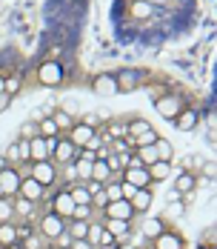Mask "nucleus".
Returning <instances> with one entry per match:
<instances>
[{
    "label": "nucleus",
    "mask_w": 217,
    "mask_h": 249,
    "mask_svg": "<svg viewBox=\"0 0 217 249\" xmlns=\"http://www.w3.org/2000/svg\"><path fill=\"white\" fill-rule=\"evenodd\" d=\"M157 141V132H154V126L143 121V118H134V121H129L126 124V143L129 146H149V143H154Z\"/></svg>",
    "instance_id": "f257e3e1"
},
{
    "label": "nucleus",
    "mask_w": 217,
    "mask_h": 249,
    "mask_svg": "<svg viewBox=\"0 0 217 249\" xmlns=\"http://www.w3.org/2000/svg\"><path fill=\"white\" fill-rule=\"evenodd\" d=\"M29 178L37 180L43 189H54L60 180V169L51 160H37V163H29Z\"/></svg>",
    "instance_id": "f03ea898"
},
{
    "label": "nucleus",
    "mask_w": 217,
    "mask_h": 249,
    "mask_svg": "<svg viewBox=\"0 0 217 249\" xmlns=\"http://www.w3.org/2000/svg\"><path fill=\"white\" fill-rule=\"evenodd\" d=\"M77 155H80V149L74 146L72 141H69V138H60L49 160H51V163H54V166L60 169V166H69V163H74V158H77Z\"/></svg>",
    "instance_id": "7ed1b4c3"
},
{
    "label": "nucleus",
    "mask_w": 217,
    "mask_h": 249,
    "mask_svg": "<svg viewBox=\"0 0 217 249\" xmlns=\"http://www.w3.org/2000/svg\"><path fill=\"white\" fill-rule=\"evenodd\" d=\"M49 212H54V215H57V218H63V221H72L74 200H72V195H69V189H57V192H54Z\"/></svg>",
    "instance_id": "20e7f679"
},
{
    "label": "nucleus",
    "mask_w": 217,
    "mask_h": 249,
    "mask_svg": "<svg viewBox=\"0 0 217 249\" xmlns=\"http://www.w3.org/2000/svg\"><path fill=\"white\" fill-rule=\"evenodd\" d=\"M37 80H40L43 86H57V83L63 80V63H60V60H43V63L37 66Z\"/></svg>",
    "instance_id": "39448f33"
},
{
    "label": "nucleus",
    "mask_w": 217,
    "mask_h": 249,
    "mask_svg": "<svg viewBox=\"0 0 217 249\" xmlns=\"http://www.w3.org/2000/svg\"><path fill=\"white\" fill-rule=\"evenodd\" d=\"M37 232H40L46 241H54L57 235H63V232H66V221H63V218H57L54 212H46V215L40 218V224H37Z\"/></svg>",
    "instance_id": "423d86ee"
},
{
    "label": "nucleus",
    "mask_w": 217,
    "mask_h": 249,
    "mask_svg": "<svg viewBox=\"0 0 217 249\" xmlns=\"http://www.w3.org/2000/svg\"><path fill=\"white\" fill-rule=\"evenodd\" d=\"M154 109L163 115V118H169V121H174L186 106H183V100L177 98V95H163V98H154Z\"/></svg>",
    "instance_id": "0eeeda50"
},
{
    "label": "nucleus",
    "mask_w": 217,
    "mask_h": 249,
    "mask_svg": "<svg viewBox=\"0 0 217 249\" xmlns=\"http://www.w3.org/2000/svg\"><path fill=\"white\" fill-rule=\"evenodd\" d=\"M115 80H117V89L120 92H134L146 80V72H140V69H123V72L115 75Z\"/></svg>",
    "instance_id": "6e6552de"
},
{
    "label": "nucleus",
    "mask_w": 217,
    "mask_h": 249,
    "mask_svg": "<svg viewBox=\"0 0 217 249\" xmlns=\"http://www.w3.org/2000/svg\"><path fill=\"white\" fill-rule=\"evenodd\" d=\"M20 180H23V175L17 172L15 166H6V169L0 172V186H3V195H6V198H15V195H17V189H20Z\"/></svg>",
    "instance_id": "1a4fd4ad"
},
{
    "label": "nucleus",
    "mask_w": 217,
    "mask_h": 249,
    "mask_svg": "<svg viewBox=\"0 0 217 249\" xmlns=\"http://www.w3.org/2000/svg\"><path fill=\"white\" fill-rule=\"evenodd\" d=\"M103 218H115V221H132L134 218V209L129 206V200H112L106 209H103Z\"/></svg>",
    "instance_id": "9d476101"
},
{
    "label": "nucleus",
    "mask_w": 217,
    "mask_h": 249,
    "mask_svg": "<svg viewBox=\"0 0 217 249\" xmlns=\"http://www.w3.org/2000/svg\"><path fill=\"white\" fill-rule=\"evenodd\" d=\"M17 195L26 200H32V203H37V200H43V195H46V189L37 183V180H32L29 175H26L23 180H20V189H17Z\"/></svg>",
    "instance_id": "9b49d317"
},
{
    "label": "nucleus",
    "mask_w": 217,
    "mask_h": 249,
    "mask_svg": "<svg viewBox=\"0 0 217 249\" xmlns=\"http://www.w3.org/2000/svg\"><path fill=\"white\" fill-rule=\"evenodd\" d=\"M92 89H95L97 95H103V98H112V95H117L120 89H117V80H115V75H97L95 80H92Z\"/></svg>",
    "instance_id": "f8f14e48"
},
{
    "label": "nucleus",
    "mask_w": 217,
    "mask_h": 249,
    "mask_svg": "<svg viewBox=\"0 0 217 249\" xmlns=\"http://www.w3.org/2000/svg\"><path fill=\"white\" fill-rule=\"evenodd\" d=\"M197 180H200V178H197L194 172L183 169V172H180L177 178H174V192H177L180 198H183V195H192L194 189H197Z\"/></svg>",
    "instance_id": "ddd939ff"
},
{
    "label": "nucleus",
    "mask_w": 217,
    "mask_h": 249,
    "mask_svg": "<svg viewBox=\"0 0 217 249\" xmlns=\"http://www.w3.org/2000/svg\"><path fill=\"white\" fill-rule=\"evenodd\" d=\"M95 132H97V129L92 124H74L72 132H69V141H72L77 149H83V146L92 141V135H95Z\"/></svg>",
    "instance_id": "4468645a"
},
{
    "label": "nucleus",
    "mask_w": 217,
    "mask_h": 249,
    "mask_svg": "<svg viewBox=\"0 0 217 249\" xmlns=\"http://www.w3.org/2000/svg\"><path fill=\"white\" fill-rule=\"evenodd\" d=\"M12 209H15V218H20V224H32V215H34L37 203L20 198V195H15V198H12Z\"/></svg>",
    "instance_id": "2eb2a0df"
},
{
    "label": "nucleus",
    "mask_w": 217,
    "mask_h": 249,
    "mask_svg": "<svg viewBox=\"0 0 217 249\" xmlns=\"http://www.w3.org/2000/svg\"><path fill=\"white\" fill-rule=\"evenodd\" d=\"M103 229L112 232L117 238V244H126V238L132 235V221H115V218H106L103 221Z\"/></svg>",
    "instance_id": "dca6fc26"
},
{
    "label": "nucleus",
    "mask_w": 217,
    "mask_h": 249,
    "mask_svg": "<svg viewBox=\"0 0 217 249\" xmlns=\"http://www.w3.org/2000/svg\"><path fill=\"white\" fill-rule=\"evenodd\" d=\"M151 249H183V238L177 232H160L154 241H151Z\"/></svg>",
    "instance_id": "f3484780"
},
{
    "label": "nucleus",
    "mask_w": 217,
    "mask_h": 249,
    "mask_svg": "<svg viewBox=\"0 0 217 249\" xmlns=\"http://www.w3.org/2000/svg\"><path fill=\"white\" fill-rule=\"evenodd\" d=\"M197 121H200V112L186 106V109H183V112H180V115L174 118V126H177L180 132H192L194 126H197Z\"/></svg>",
    "instance_id": "a211bd4d"
},
{
    "label": "nucleus",
    "mask_w": 217,
    "mask_h": 249,
    "mask_svg": "<svg viewBox=\"0 0 217 249\" xmlns=\"http://www.w3.org/2000/svg\"><path fill=\"white\" fill-rule=\"evenodd\" d=\"M29 158H32V163H37V160H49V146H46V138H32L29 141Z\"/></svg>",
    "instance_id": "6ab92c4d"
},
{
    "label": "nucleus",
    "mask_w": 217,
    "mask_h": 249,
    "mask_svg": "<svg viewBox=\"0 0 217 249\" xmlns=\"http://www.w3.org/2000/svg\"><path fill=\"white\" fill-rule=\"evenodd\" d=\"M103 143H112V141H120V138H126V124H120V121H112V124H106V129H103Z\"/></svg>",
    "instance_id": "aec40b11"
},
{
    "label": "nucleus",
    "mask_w": 217,
    "mask_h": 249,
    "mask_svg": "<svg viewBox=\"0 0 217 249\" xmlns=\"http://www.w3.org/2000/svg\"><path fill=\"white\" fill-rule=\"evenodd\" d=\"M151 192H149V189H137V192H134V198L129 200V206H132V209H134V215H137V212H146V209H149V206H151Z\"/></svg>",
    "instance_id": "412c9836"
},
{
    "label": "nucleus",
    "mask_w": 217,
    "mask_h": 249,
    "mask_svg": "<svg viewBox=\"0 0 217 249\" xmlns=\"http://www.w3.org/2000/svg\"><path fill=\"white\" fill-rule=\"evenodd\" d=\"M140 232H143L146 241H154L160 232H166V226H163V221H160V218H146V221H143V229H140Z\"/></svg>",
    "instance_id": "4be33fe9"
},
{
    "label": "nucleus",
    "mask_w": 217,
    "mask_h": 249,
    "mask_svg": "<svg viewBox=\"0 0 217 249\" xmlns=\"http://www.w3.org/2000/svg\"><path fill=\"white\" fill-rule=\"evenodd\" d=\"M12 244H17V224L15 221H9V224H0V247H12Z\"/></svg>",
    "instance_id": "5701e85b"
},
{
    "label": "nucleus",
    "mask_w": 217,
    "mask_h": 249,
    "mask_svg": "<svg viewBox=\"0 0 217 249\" xmlns=\"http://www.w3.org/2000/svg\"><path fill=\"white\" fill-rule=\"evenodd\" d=\"M112 178H115V175L109 172L106 160H95V163H92V178H89V180H97V183L106 186V183H112Z\"/></svg>",
    "instance_id": "b1692460"
},
{
    "label": "nucleus",
    "mask_w": 217,
    "mask_h": 249,
    "mask_svg": "<svg viewBox=\"0 0 217 249\" xmlns=\"http://www.w3.org/2000/svg\"><path fill=\"white\" fill-rule=\"evenodd\" d=\"M134 158L140 160V166H151V163H157V149H154V143H149V146H137L134 149Z\"/></svg>",
    "instance_id": "393cba45"
},
{
    "label": "nucleus",
    "mask_w": 217,
    "mask_h": 249,
    "mask_svg": "<svg viewBox=\"0 0 217 249\" xmlns=\"http://www.w3.org/2000/svg\"><path fill=\"white\" fill-rule=\"evenodd\" d=\"M66 232L72 235V241H86L89 221H66Z\"/></svg>",
    "instance_id": "a878e982"
},
{
    "label": "nucleus",
    "mask_w": 217,
    "mask_h": 249,
    "mask_svg": "<svg viewBox=\"0 0 217 249\" xmlns=\"http://www.w3.org/2000/svg\"><path fill=\"white\" fill-rule=\"evenodd\" d=\"M37 135H40V138H54V135H60V129H57V124H54L51 115H46V118L37 124Z\"/></svg>",
    "instance_id": "bb28decb"
},
{
    "label": "nucleus",
    "mask_w": 217,
    "mask_h": 249,
    "mask_svg": "<svg viewBox=\"0 0 217 249\" xmlns=\"http://www.w3.org/2000/svg\"><path fill=\"white\" fill-rule=\"evenodd\" d=\"M51 118H54V124H57V129H60V132H72V126H74V118L69 115V112H63V109H57V112H51Z\"/></svg>",
    "instance_id": "cd10ccee"
},
{
    "label": "nucleus",
    "mask_w": 217,
    "mask_h": 249,
    "mask_svg": "<svg viewBox=\"0 0 217 249\" xmlns=\"http://www.w3.org/2000/svg\"><path fill=\"white\" fill-rule=\"evenodd\" d=\"M169 172H171V163H166V160H157V163H151V166H149L151 180H166Z\"/></svg>",
    "instance_id": "c85d7f7f"
},
{
    "label": "nucleus",
    "mask_w": 217,
    "mask_h": 249,
    "mask_svg": "<svg viewBox=\"0 0 217 249\" xmlns=\"http://www.w3.org/2000/svg\"><path fill=\"white\" fill-rule=\"evenodd\" d=\"M154 149H157V160H166V163H171V158H174V149H171L169 141L157 138V141H154Z\"/></svg>",
    "instance_id": "c756f323"
},
{
    "label": "nucleus",
    "mask_w": 217,
    "mask_h": 249,
    "mask_svg": "<svg viewBox=\"0 0 217 249\" xmlns=\"http://www.w3.org/2000/svg\"><path fill=\"white\" fill-rule=\"evenodd\" d=\"M15 221V209H12V198H0V224Z\"/></svg>",
    "instance_id": "7c9ffc66"
},
{
    "label": "nucleus",
    "mask_w": 217,
    "mask_h": 249,
    "mask_svg": "<svg viewBox=\"0 0 217 249\" xmlns=\"http://www.w3.org/2000/svg\"><path fill=\"white\" fill-rule=\"evenodd\" d=\"M100 235H103V224H92L89 221V232H86V241L92 244V247L97 249V244H100Z\"/></svg>",
    "instance_id": "2f4dec72"
},
{
    "label": "nucleus",
    "mask_w": 217,
    "mask_h": 249,
    "mask_svg": "<svg viewBox=\"0 0 217 249\" xmlns=\"http://www.w3.org/2000/svg\"><path fill=\"white\" fill-rule=\"evenodd\" d=\"M92 206H74V212H72V221H89L92 218Z\"/></svg>",
    "instance_id": "473e14b6"
},
{
    "label": "nucleus",
    "mask_w": 217,
    "mask_h": 249,
    "mask_svg": "<svg viewBox=\"0 0 217 249\" xmlns=\"http://www.w3.org/2000/svg\"><path fill=\"white\" fill-rule=\"evenodd\" d=\"M17 155H20V163H32V158H29V141L26 138L17 141Z\"/></svg>",
    "instance_id": "72a5a7b5"
},
{
    "label": "nucleus",
    "mask_w": 217,
    "mask_h": 249,
    "mask_svg": "<svg viewBox=\"0 0 217 249\" xmlns=\"http://www.w3.org/2000/svg\"><path fill=\"white\" fill-rule=\"evenodd\" d=\"M132 15H134V18H149V15H151V6H149V3H134V6H132Z\"/></svg>",
    "instance_id": "f704fd0d"
},
{
    "label": "nucleus",
    "mask_w": 217,
    "mask_h": 249,
    "mask_svg": "<svg viewBox=\"0 0 217 249\" xmlns=\"http://www.w3.org/2000/svg\"><path fill=\"white\" fill-rule=\"evenodd\" d=\"M20 138H26V141L37 138V124H23L20 126Z\"/></svg>",
    "instance_id": "c9c22d12"
},
{
    "label": "nucleus",
    "mask_w": 217,
    "mask_h": 249,
    "mask_svg": "<svg viewBox=\"0 0 217 249\" xmlns=\"http://www.w3.org/2000/svg\"><path fill=\"white\" fill-rule=\"evenodd\" d=\"M100 146H103V138H100V132H95V135H92V141H89L83 149H86V152H95V155H97V149H100Z\"/></svg>",
    "instance_id": "e433bc0d"
},
{
    "label": "nucleus",
    "mask_w": 217,
    "mask_h": 249,
    "mask_svg": "<svg viewBox=\"0 0 217 249\" xmlns=\"http://www.w3.org/2000/svg\"><path fill=\"white\" fill-rule=\"evenodd\" d=\"M17 89H20V77H17V75L6 77V95H15Z\"/></svg>",
    "instance_id": "4c0bfd02"
},
{
    "label": "nucleus",
    "mask_w": 217,
    "mask_h": 249,
    "mask_svg": "<svg viewBox=\"0 0 217 249\" xmlns=\"http://www.w3.org/2000/svg\"><path fill=\"white\" fill-rule=\"evenodd\" d=\"M69 249H95V247H92L89 241H72V247Z\"/></svg>",
    "instance_id": "58836bf2"
},
{
    "label": "nucleus",
    "mask_w": 217,
    "mask_h": 249,
    "mask_svg": "<svg viewBox=\"0 0 217 249\" xmlns=\"http://www.w3.org/2000/svg\"><path fill=\"white\" fill-rule=\"evenodd\" d=\"M203 175H206V178H212V175H215V163H212V160H206V163H203Z\"/></svg>",
    "instance_id": "ea45409f"
},
{
    "label": "nucleus",
    "mask_w": 217,
    "mask_h": 249,
    "mask_svg": "<svg viewBox=\"0 0 217 249\" xmlns=\"http://www.w3.org/2000/svg\"><path fill=\"white\" fill-rule=\"evenodd\" d=\"M9 103H12V95H6V92H3V95H0V112H6V106H9Z\"/></svg>",
    "instance_id": "a19ab883"
},
{
    "label": "nucleus",
    "mask_w": 217,
    "mask_h": 249,
    "mask_svg": "<svg viewBox=\"0 0 217 249\" xmlns=\"http://www.w3.org/2000/svg\"><path fill=\"white\" fill-rule=\"evenodd\" d=\"M6 166H9V160H6V158H3V155H0V172H3V169H6Z\"/></svg>",
    "instance_id": "79ce46f5"
},
{
    "label": "nucleus",
    "mask_w": 217,
    "mask_h": 249,
    "mask_svg": "<svg viewBox=\"0 0 217 249\" xmlns=\"http://www.w3.org/2000/svg\"><path fill=\"white\" fill-rule=\"evenodd\" d=\"M6 92V77H0V95Z\"/></svg>",
    "instance_id": "37998d69"
},
{
    "label": "nucleus",
    "mask_w": 217,
    "mask_h": 249,
    "mask_svg": "<svg viewBox=\"0 0 217 249\" xmlns=\"http://www.w3.org/2000/svg\"><path fill=\"white\" fill-rule=\"evenodd\" d=\"M0 198H6V195H3V186H0Z\"/></svg>",
    "instance_id": "c03bdc74"
},
{
    "label": "nucleus",
    "mask_w": 217,
    "mask_h": 249,
    "mask_svg": "<svg viewBox=\"0 0 217 249\" xmlns=\"http://www.w3.org/2000/svg\"><path fill=\"white\" fill-rule=\"evenodd\" d=\"M194 249H206V247H194Z\"/></svg>",
    "instance_id": "a18cd8bd"
},
{
    "label": "nucleus",
    "mask_w": 217,
    "mask_h": 249,
    "mask_svg": "<svg viewBox=\"0 0 217 249\" xmlns=\"http://www.w3.org/2000/svg\"><path fill=\"white\" fill-rule=\"evenodd\" d=\"M206 249H215V247H206Z\"/></svg>",
    "instance_id": "49530a36"
},
{
    "label": "nucleus",
    "mask_w": 217,
    "mask_h": 249,
    "mask_svg": "<svg viewBox=\"0 0 217 249\" xmlns=\"http://www.w3.org/2000/svg\"><path fill=\"white\" fill-rule=\"evenodd\" d=\"M51 249H60V247H51Z\"/></svg>",
    "instance_id": "de8ad7c7"
},
{
    "label": "nucleus",
    "mask_w": 217,
    "mask_h": 249,
    "mask_svg": "<svg viewBox=\"0 0 217 249\" xmlns=\"http://www.w3.org/2000/svg\"><path fill=\"white\" fill-rule=\"evenodd\" d=\"M115 249H117V247H115Z\"/></svg>",
    "instance_id": "09e8293b"
}]
</instances>
